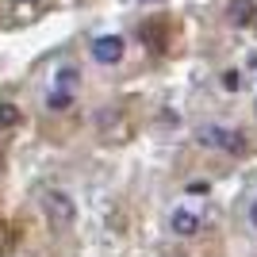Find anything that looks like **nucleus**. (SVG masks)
<instances>
[{
	"mask_svg": "<svg viewBox=\"0 0 257 257\" xmlns=\"http://www.w3.org/2000/svg\"><path fill=\"white\" fill-rule=\"evenodd\" d=\"M43 211H46V219H50V226H58V230L73 226V219H77V204L65 192H58V188L43 196Z\"/></svg>",
	"mask_w": 257,
	"mask_h": 257,
	"instance_id": "nucleus-1",
	"label": "nucleus"
},
{
	"mask_svg": "<svg viewBox=\"0 0 257 257\" xmlns=\"http://www.w3.org/2000/svg\"><path fill=\"white\" fill-rule=\"evenodd\" d=\"M200 142H204V146H219V150H226V154H242L246 150L242 131H226V127H204L200 131Z\"/></svg>",
	"mask_w": 257,
	"mask_h": 257,
	"instance_id": "nucleus-2",
	"label": "nucleus"
},
{
	"mask_svg": "<svg viewBox=\"0 0 257 257\" xmlns=\"http://www.w3.org/2000/svg\"><path fill=\"white\" fill-rule=\"evenodd\" d=\"M92 58H96L100 65H115L119 58H123V39H119V35H100L96 43H92Z\"/></svg>",
	"mask_w": 257,
	"mask_h": 257,
	"instance_id": "nucleus-3",
	"label": "nucleus"
},
{
	"mask_svg": "<svg viewBox=\"0 0 257 257\" xmlns=\"http://www.w3.org/2000/svg\"><path fill=\"white\" fill-rule=\"evenodd\" d=\"M169 226H173V234H181V238H192L196 230H200V219H196L192 211H173V219H169Z\"/></svg>",
	"mask_w": 257,
	"mask_h": 257,
	"instance_id": "nucleus-4",
	"label": "nucleus"
},
{
	"mask_svg": "<svg viewBox=\"0 0 257 257\" xmlns=\"http://www.w3.org/2000/svg\"><path fill=\"white\" fill-rule=\"evenodd\" d=\"M226 20L234 23V27L253 23V0H230V4H226Z\"/></svg>",
	"mask_w": 257,
	"mask_h": 257,
	"instance_id": "nucleus-5",
	"label": "nucleus"
},
{
	"mask_svg": "<svg viewBox=\"0 0 257 257\" xmlns=\"http://www.w3.org/2000/svg\"><path fill=\"white\" fill-rule=\"evenodd\" d=\"M69 104H73V92H62V88H54L50 96H46V107H50V111H69Z\"/></svg>",
	"mask_w": 257,
	"mask_h": 257,
	"instance_id": "nucleus-6",
	"label": "nucleus"
},
{
	"mask_svg": "<svg viewBox=\"0 0 257 257\" xmlns=\"http://www.w3.org/2000/svg\"><path fill=\"white\" fill-rule=\"evenodd\" d=\"M20 123V107L16 104H0V127H16Z\"/></svg>",
	"mask_w": 257,
	"mask_h": 257,
	"instance_id": "nucleus-7",
	"label": "nucleus"
},
{
	"mask_svg": "<svg viewBox=\"0 0 257 257\" xmlns=\"http://www.w3.org/2000/svg\"><path fill=\"white\" fill-rule=\"evenodd\" d=\"M77 69H62V73H58V88H62V92H73V85H77Z\"/></svg>",
	"mask_w": 257,
	"mask_h": 257,
	"instance_id": "nucleus-8",
	"label": "nucleus"
},
{
	"mask_svg": "<svg viewBox=\"0 0 257 257\" xmlns=\"http://www.w3.org/2000/svg\"><path fill=\"white\" fill-rule=\"evenodd\" d=\"M223 85H226V88H238L242 81H238V73H223Z\"/></svg>",
	"mask_w": 257,
	"mask_h": 257,
	"instance_id": "nucleus-9",
	"label": "nucleus"
},
{
	"mask_svg": "<svg viewBox=\"0 0 257 257\" xmlns=\"http://www.w3.org/2000/svg\"><path fill=\"white\" fill-rule=\"evenodd\" d=\"M249 226H253V230H257V200H253V204H249Z\"/></svg>",
	"mask_w": 257,
	"mask_h": 257,
	"instance_id": "nucleus-10",
	"label": "nucleus"
},
{
	"mask_svg": "<svg viewBox=\"0 0 257 257\" xmlns=\"http://www.w3.org/2000/svg\"><path fill=\"white\" fill-rule=\"evenodd\" d=\"M142 4H150V0H142Z\"/></svg>",
	"mask_w": 257,
	"mask_h": 257,
	"instance_id": "nucleus-11",
	"label": "nucleus"
}]
</instances>
